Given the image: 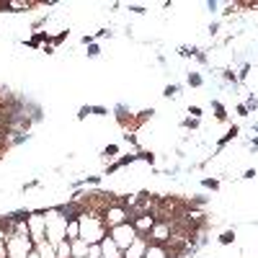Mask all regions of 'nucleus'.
Listing matches in <instances>:
<instances>
[{"label":"nucleus","instance_id":"5","mask_svg":"<svg viewBox=\"0 0 258 258\" xmlns=\"http://www.w3.org/2000/svg\"><path fill=\"white\" fill-rule=\"evenodd\" d=\"M26 225H29V235H31L34 245L41 243V240H47V220H44V214H31V217H26Z\"/></svg>","mask_w":258,"mask_h":258},{"label":"nucleus","instance_id":"11","mask_svg":"<svg viewBox=\"0 0 258 258\" xmlns=\"http://www.w3.org/2000/svg\"><path fill=\"white\" fill-rule=\"evenodd\" d=\"M70 248H73V258H85L88 255V243H83V240H70Z\"/></svg>","mask_w":258,"mask_h":258},{"label":"nucleus","instance_id":"7","mask_svg":"<svg viewBox=\"0 0 258 258\" xmlns=\"http://www.w3.org/2000/svg\"><path fill=\"white\" fill-rule=\"evenodd\" d=\"M147 245H150V240L140 235V238H137L132 245H129V248L124 250V258H145V250H147Z\"/></svg>","mask_w":258,"mask_h":258},{"label":"nucleus","instance_id":"17","mask_svg":"<svg viewBox=\"0 0 258 258\" xmlns=\"http://www.w3.org/2000/svg\"><path fill=\"white\" fill-rule=\"evenodd\" d=\"M29 258H41V255H39V253H36V248H34V250L29 253Z\"/></svg>","mask_w":258,"mask_h":258},{"label":"nucleus","instance_id":"4","mask_svg":"<svg viewBox=\"0 0 258 258\" xmlns=\"http://www.w3.org/2000/svg\"><path fill=\"white\" fill-rule=\"evenodd\" d=\"M101 217H103V225L106 227H116V225H124V222H129V212L121 207V204H109V207H106L103 209V214H101Z\"/></svg>","mask_w":258,"mask_h":258},{"label":"nucleus","instance_id":"10","mask_svg":"<svg viewBox=\"0 0 258 258\" xmlns=\"http://www.w3.org/2000/svg\"><path fill=\"white\" fill-rule=\"evenodd\" d=\"M34 248H36V253H39L41 258H57V245H52V243H47V240L36 243Z\"/></svg>","mask_w":258,"mask_h":258},{"label":"nucleus","instance_id":"1","mask_svg":"<svg viewBox=\"0 0 258 258\" xmlns=\"http://www.w3.org/2000/svg\"><path fill=\"white\" fill-rule=\"evenodd\" d=\"M78 222H80V240L88 243V245H96L106 238V225H103V217L93 212H83L78 214Z\"/></svg>","mask_w":258,"mask_h":258},{"label":"nucleus","instance_id":"6","mask_svg":"<svg viewBox=\"0 0 258 258\" xmlns=\"http://www.w3.org/2000/svg\"><path fill=\"white\" fill-rule=\"evenodd\" d=\"M147 240L160 243V245L170 243V222H155L153 230H150V235H147Z\"/></svg>","mask_w":258,"mask_h":258},{"label":"nucleus","instance_id":"14","mask_svg":"<svg viewBox=\"0 0 258 258\" xmlns=\"http://www.w3.org/2000/svg\"><path fill=\"white\" fill-rule=\"evenodd\" d=\"M85 258H103V253H101V243L88 245V255H85Z\"/></svg>","mask_w":258,"mask_h":258},{"label":"nucleus","instance_id":"13","mask_svg":"<svg viewBox=\"0 0 258 258\" xmlns=\"http://www.w3.org/2000/svg\"><path fill=\"white\" fill-rule=\"evenodd\" d=\"M0 258H8V232L0 225Z\"/></svg>","mask_w":258,"mask_h":258},{"label":"nucleus","instance_id":"12","mask_svg":"<svg viewBox=\"0 0 258 258\" xmlns=\"http://www.w3.org/2000/svg\"><path fill=\"white\" fill-rule=\"evenodd\" d=\"M64 235H68V240H80V222H78V217L68 222V230H64Z\"/></svg>","mask_w":258,"mask_h":258},{"label":"nucleus","instance_id":"15","mask_svg":"<svg viewBox=\"0 0 258 258\" xmlns=\"http://www.w3.org/2000/svg\"><path fill=\"white\" fill-rule=\"evenodd\" d=\"M31 3H26V0H13V3H8V8H29Z\"/></svg>","mask_w":258,"mask_h":258},{"label":"nucleus","instance_id":"2","mask_svg":"<svg viewBox=\"0 0 258 258\" xmlns=\"http://www.w3.org/2000/svg\"><path fill=\"white\" fill-rule=\"evenodd\" d=\"M44 220H47V243L59 245L62 240H68V235H64V230H68V217H62L59 209L47 212Z\"/></svg>","mask_w":258,"mask_h":258},{"label":"nucleus","instance_id":"3","mask_svg":"<svg viewBox=\"0 0 258 258\" xmlns=\"http://www.w3.org/2000/svg\"><path fill=\"white\" fill-rule=\"evenodd\" d=\"M109 238L121 248V250H126L129 245H132L140 235H137V230H135V225L132 222H124V225H116V227H111L109 230Z\"/></svg>","mask_w":258,"mask_h":258},{"label":"nucleus","instance_id":"16","mask_svg":"<svg viewBox=\"0 0 258 258\" xmlns=\"http://www.w3.org/2000/svg\"><path fill=\"white\" fill-rule=\"evenodd\" d=\"M232 238H235V235H232V232H225V235H222V243H230Z\"/></svg>","mask_w":258,"mask_h":258},{"label":"nucleus","instance_id":"9","mask_svg":"<svg viewBox=\"0 0 258 258\" xmlns=\"http://www.w3.org/2000/svg\"><path fill=\"white\" fill-rule=\"evenodd\" d=\"M145 258H170V253H168V248L160 245V243H150L147 250H145Z\"/></svg>","mask_w":258,"mask_h":258},{"label":"nucleus","instance_id":"8","mask_svg":"<svg viewBox=\"0 0 258 258\" xmlns=\"http://www.w3.org/2000/svg\"><path fill=\"white\" fill-rule=\"evenodd\" d=\"M101 253H103V258H124V250L109 238V235L101 240Z\"/></svg>","mask_w":258,"mask_h":258}]
</instances>
